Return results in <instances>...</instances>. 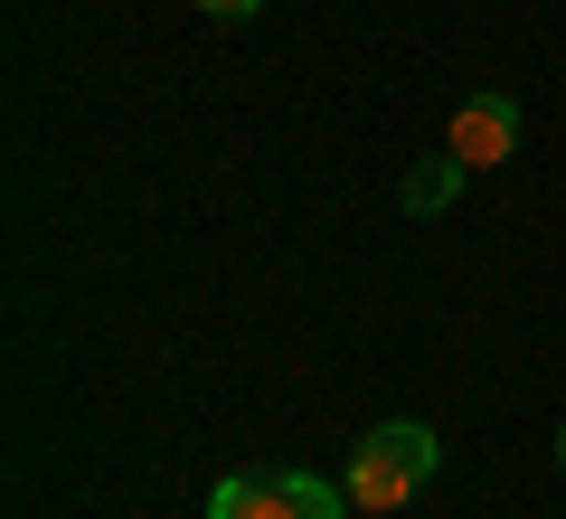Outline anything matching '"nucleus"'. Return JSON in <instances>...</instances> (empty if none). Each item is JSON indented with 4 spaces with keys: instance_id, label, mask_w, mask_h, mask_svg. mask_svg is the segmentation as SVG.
<instances>
[{
    "instance_id": "obj_4",
    "label": "nucleus",
    "mask_w": 566,
    "mask_h": 519,
    "mask_svg": "<svg viewBox=\"0 0 566 519\" xmlns=\"http://www.w3.org/2000/svg\"><path fill=\"white\" fill-rule=\"evenodd\" d=\"M463 180H472V170H463L453 152L416 160V170H406V208H416V218H434V208H453V199H463Z\"/></svg>"
},
{
    "instance_id": "obj_3",
    "label": "nucleus",
    "mask_w": 566,
    "mask_h": 519,
    "mask_svg": "<svg viewBox=\"0 0 566 519\" xmlns=\"http://www.w3.org/2000/svg\"><path fill=\"white\" fill-rule=\"evenodd\" d=\"M444 152L463 160V170H501L510 152H520V104L510 95H463L444 123Z\"/></svg>"
},
{
    "instance_id": "obj_5",
    "label": "nucleus",
    "mask_w": 566,
    "mask_h": 519,
    "mask_svg": "<svg viewBox=\"0 0 566 519\" xmlns=\"http://www.w3.org/2000/svg\"><path fill=\"white\" fill-rule=\"evenodd\" d=\"M199 10H208V20H255L264 0H199Z\"/></svg>"
},
{
    "instance_id": "obj_6",
    "label": "nucleus",
    "mask_w": 566,
    "mask_h": 519,
    "mask_svg": "<svg viewBox=\"0 0 566 519\" xmlns=\"http://www.w3.org/2000/svg\"><path fill=\"white\" fill-rule=\"evenodd\" d=\"M557 473H566V435H557Z\"/></svg>"
},
{
    "instance_id": "obj_2",
    "label": "nucleus",
    "mask_w": 566,
    "mask_h": 519,
    "mask_svg": "<svg viewBox=\"0 0 566 519\" xmlns=\"http://www.w3.org/2000/svg\"><path fill=\"white\" fill-rule=\"evenodd\" d=\"M208 519H349V491L312 473H227L208 491Z\"/></svg>"
},
{
    "instance_id": "obj_1",
    "label": "nucleus",
    "mask_w": 566,
    "mask_h": 519,
    "mask_svg": "<svg viewBox=\"0 0 566 519\" xmlns=\"http://www.w3.org/2000/svg\"><path fill=\"white\" fill-rule=\"evenodd\" d=\"M434 463H444V444H434V425H378V435H359V454H349V473H340V491H349V510H368V519H387V510H406V500L434 481Z\"/></svg>"
}]
</instances>
